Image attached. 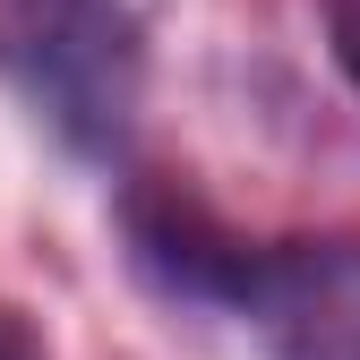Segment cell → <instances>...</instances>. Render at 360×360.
I'll list each match as a JSON object with an SVG mask.
<instances>
[{
    "label": "cell",
    "instance_id": "cell-1",
    "mask_svg": "<svg viewBox=\"0 0 360 360\" xmlns=\"http://www.w3.org/2000/svg\"><path fill=\"white\" fill-rule=\"evenodd\" d=\"M0 86L77 163H120L146 103V26L129 0H0Z\"/></svg>",
    "mask_w": 360,
    "mask_h": 360
},
{
    "label": "cell",
    "instance_id": "cell-2",
    "mask_svg": "<svg viewBox=\"0 0 360 360\" xmlns=\"http://www.w3.org/2000/svg\"><path fill=\"white\" fill-rule=\"evenodd\" d=\"M120 240L163 300L214 309V318H249L266 292V257H275L266 240H240L189 180H163V172L120 180Z\"/></svg>",
    "mask_w": 360,
    "mask_h": 360
},
{
    "label": "cell",
    "instance_id": "cell-3",
    "mask_svg": "<svg viewBox=\"0 0 360 360\" xmlns=\"http://www.w3.org/2000/svg\"><path fill=\"white\" fill-rule=\"evenodd\" d=\"M249 326L275 360H360V240H275Z\"/></svg>",
    "mask_w": 360,
    "mask_h": 360
},
{
    "label": "cell",
    "instance_id": "cell-4",
    "mask_svg": "<svg viewBox=\"0 0 360 360\" xmlns=\"http://www.w3.org/2000/svg\"><path fill=\"white\" fill-rule=\"evenodd\" d=\"M326 34H335V60L360 86V0H326Z\"/></svg>",
    "mask_w": 360,
    "mask_h": 360
},
{
    "label": "cell",
    "instance_id": "cell-5",
    "mask_svg": "<svg viewBox=\"0 0 360 360\" xmlns=\"http://www.w3.org/2000/svg\"><path fill=\"white\" fill-rule=\"evenodd\" d=\"M0 360H52L43 335H34V318H26L18 300H0Z\"/></svg>",
    "mask_w": 360,
    "mask_h": 360
}]
</instances>
